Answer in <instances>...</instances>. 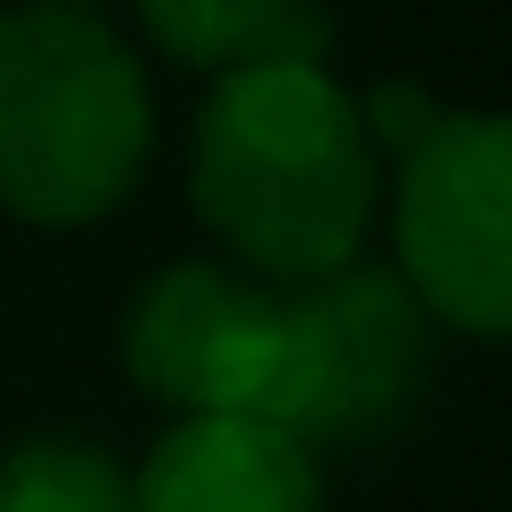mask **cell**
Returning <instances> with one entry per match:
<instances>
[{"label": "cell", "instance_id": "obj_3", "mask_svg": "<svg viewBox=\"0 0 512 512\" xmlns=\"http://www.w3.org/2000/svg\"><path fill=\"white\" fill-rule=\"evenodd\" d=\"M393 282L453 325L495 342L512 325V137L495 111H436L393 180Z\"/></svg>", "mask_w": 512, "mask_h": 512}, {"label": "cell", "instance_id": "obj_9", "mask_svg": "<svg viewBox=\"0 0 512 512\" xmlns=\"http://www.w3.org/2000/svg\"><path fill=\"white\" fill-rule=\"evenodd\" d=\"M52 9H94V0H52Z\"/></svg>", "mask_w": 512, "mask_h": 512}, {"label": "cell", "instance_id": "obj_2", "mask_svg": "<svg viewBox=\"0 0 512 512\" xmlns=\"http://www.w3.org/2000/svg\"><path fill=\"white\" fill-rule=\"evenodd\" d=\"M154 154V86L94 9H0V214L77 231L128 205Z\"/></svg>", "mask_w": 512, "mask_h": 512}, {"label": "cell", "instance_id": "obj_6", "mask_svg": "<svg viewBox=\"0 0 512 512\" xmlns=\"http://www.w3.org/2000/svg\"><path fill=\"white\" fill-rule=\"evenodd\" d=\"M128 487L137 512H325L316 453L265 419H180Z\"/></svg>", "mask_w": 512, "mask_h": 512}, {"label": "cell", "instance_id": "obj_1", "mask_svg": "<svg viewBox=\"0 0 512 512\" xmlns=\"http://www.w3.org/2000/svg\"><path fill=\"white\" fill-rule=\"evenodd\" d=\"M188 197L256 282H316L359 265L384 205V154L325 60L231 69L197 111Z\"/></svg>", "mask_w": 512, "mask_h": 512}, {"label": "cell", "instance_id": "obj_4", "mask_svg": "<svg viewBox=\"0 0 512 512\" xmlns=\"http://www.w3.org/2000/svg\"><path fill=\"white\" fill-rule=\"evenodd\" d=\"M291 350H282L274 419L291 444H367L402 427L427 384V308L376 265L282 282Z\"/></svg>", "mask_w": 512, "mask_h": 512}, {"label": "cell", "instance_id": "obj_7", "mask_svg": "<svg viewBox=\"0 0 512 512\" xmlns=\"http://www.w3.org/2000/svg\"><path fill=\"white\" fill-rule=\"evenodd\" d=\"M137 18L180 69H205V77L333 52L325 0H137Z\"/></svg>", "mask_w": 512, "mask_h": 512}, {"label": "cell", "instance_id": "obj_5", "mask_svg": "<svg viewBox=\"0 0 512 512\" xmlns=\"http://www.w3.org/2000/svg\"><path fill=\"white\" fill-rule=\"evenodd\" d=\"M120 350H128V376L180 419H274L291 308H282V282L188 256L128 299Z\"/></svg>", "mask_w": 512, "mask_h": 512}, {"label": "cell", "instance_id": "obj_8", "mask_svg": "<svg viewBox=\"0 0 512 512\" xmlns=\"http://www.w3.org/2000/svg\"><path fill=\"white\" fill-rule=\"evenodd\" d=\"M0 512H137V487L103 444L35 436L0 453Z\"/></svg>", "mask_w": 512, "mask_h": 512}]
</instances>
